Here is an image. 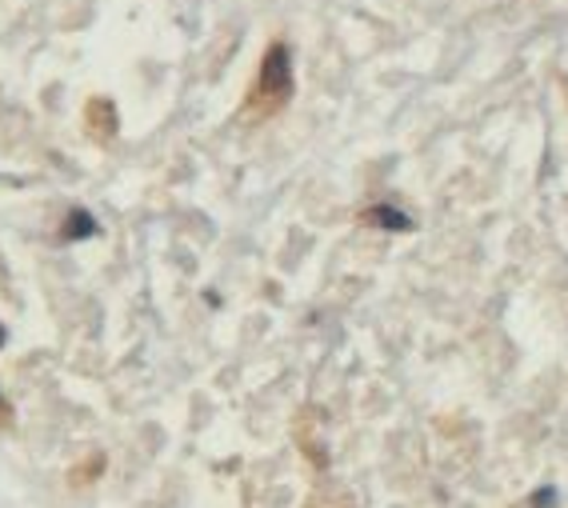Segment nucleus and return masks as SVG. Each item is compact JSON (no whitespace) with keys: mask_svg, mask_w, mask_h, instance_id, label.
<instances>
[{"mask_svg":"<svg viewBox=\"0 0 568 508\" xmlns=\"http://www.w3.org/2000/svg\"><path fill=\"white\" fill-rule=\"evenodd\" d=\"M364 224H376V229H393V232L413 229V221H408L405 212H401V209H389V205H376V209L364 212Z\"/></svg>","mask_w":568,"mask_h":508,"instance_id":"nucleus-2","label":"nucleus"},{"mask_svg":"<svg viewBox=\"0 0 568 508\" xmlns=\"http://www.w3.org/2000/svg\"><path fill=\"white\" fill-rule=\"evenodd\" d=\"M0 409H4V397H0Z\"/></svg>","mask_w":568,"mask_h":508,"instance_id":"nucleus-6","label":"nucleus"},{"mask_svg":"<svg viewBox=\"0 0 568 508\" xmlns=\"http://www.w3.org/2000/svg\"><path fill=\"white\" fill-rule=\"evenodd\" d=\"M92 232H97V221H92V217H88V212H73V217H68V224H65V236L68 241H80V236H92Z\"/></svg>","mask_w":568,"mask_h":508,"instance_id":"nucleus-3","label":"nucleus"},{"mask_svg":"<svg viewBox=\"0 0 568 508\" xmlns=\"http://www.w3.org/2000/svg\"><path fill=\"white\" fill-rule=\"evenodd\" d=\"M288 100H293V53H288L284 41H273L261 56L256 80H252L249 100H244V112L252 121H269Z\"/></svg>","mask_w":568,"mask_h":508,"instance_id":"nucleus-1","label":"nucleus"},{"mask_svg":"<svg viewBox=\"0 0 568 508\" xmlns=\"http://www.w3.org/2000/svg\"><path fill=\"white\" fill-rule=\"evenodd\" d=\"M553 500H557V493H553V488H545V493H536V505H540V508H548Z\"/></svg>","mask_w":568,"mask_h":508,"instance_id":"nucleus-4","label":"nucleus"},{"mask_svg":"<svg viewBox=\"0 0 568 508\" xmlns=\"http://www.w3.org/2000/svg\"><path fill=\"white\" fill-rule=\"evenodd\" d=\"M0 344H4V329H0Z\"/></svg>","mask_w":568,"mask_h":508,"instance_id":"nucleus-5","label":"nucleus"}]
</instances>
